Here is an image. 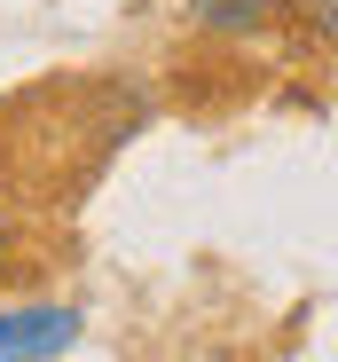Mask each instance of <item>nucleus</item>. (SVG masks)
I'll return each instance as SVG.
<instances>
[{
	"mask_svg": "<svg viewBox=\"0 0 338 362\" xmlns=\"http://www.w3.org/2000/svg\"><path fill=\"white\" fill-rule=\"evenodd\" d=\"M79 339L71 308H8L0 315V362H55Z\"/></svg>",
	"mask_w": 338,
	"mask_h": 362,
	"instance_id": "nucleus-1",
	"label": "nucleus"
},
{
	"mask_svg": "<svg viewBox=\"0 0 338 362\" xmlns=\"http://www.w3.org/2000/svg\"><path fill=\"white\" fill-rule=\"evenodd\" d=\"M189 16L205 32H260L267 24V0H189Z\"/></svg>",
	"mask_w": 338,
	"mask_h": 362,
	"instance_id": "nucleus-2",
	"label": "nucleus"
},
{
	"mask_svg": "<svg viewBox=\"0 0 338 362\" xmlns=\"http://www.w3.org/2000/svg\"><path fill=\"white\" fill-rule=\"evenodd\" d=\"M307 16H315V24H322V32L338 40V0H307Z\"/></svg>",
	"mask_w": 338,
	"mask_h": 362,
	"instance_id": "nucleus-3",
	"label": "nucleus"
}]
</instances>
